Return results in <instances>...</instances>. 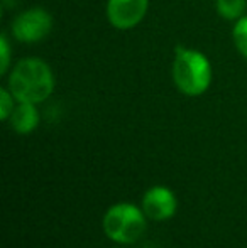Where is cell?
<instances>
[{"instance_id": "obj_1", "label": "cell", "mask_w": 247, "mask_h": 248, "mask_svg": "<svg viewBox=\"0 0 247 248\" xmlns=\"http://www.w3.org/2000/svg\"><path fill=\"white\" fill-rule=\"evenodd\" d=\"M7 88L17 101L41 103L54 92V76L49 64L43 59H20L9 75Z\"/></svg>"}, {"instance_id": "obj_2", "label": "cell", "mask_w": 247, "mask_h": 248, "mask_svg": "<svg viewBox=\"0 0 247 248\" xmlns=\"http://www.w3.org/2000/svg\"><path fill=\"white\" fill-rule=\"evenodd\" d=\"M173 83L186 96H200L210 88L212 64L203 52L178 46L173 61Z\"/></svg>"}, {"instance_id": "obj_3", "label": "cell", "mask_w": 247, "mask_h": 248, "mask_svg": "<svg viewBox=\"0 0 247 248\" xmlns=\"http://www.w3.org/2000/svg\"><path fill=\"white\" fill-rule=\"evenodd\" d=\"M103 233L119 245L135 243L148 228V216L131 202H119L107 209L103 215Z\"/></svg>"}, {"instance_id": "obj_4", "label": "cell", "mask_w": 247, "mask_h": 248, "mask_svg": "<svg viewBox=\"0 0 247 248\" xmlns=\"http://www.w3.org/2000/svg\"><path fill=\"white\" fill-rule=\"evenodd\" d=\"M51 31H53V17L41 7L24 10L12 22V34L19 43H39L49 36Z\"/></svg>"}, {"instance_id": "obj_5", "label": "cell", "mask_w": 247, "mask_h": 248, "mask_svg": "<svg viewBox=\"0 0 247 248\" xmlns=\"http://www.w3.org/2000/svg\"><path fill=\"white\" fill-rule=\"evenodd\" d=\"M149 9V0H107V19L115 29L139 26Z\"/></svg>"}, {"instance_id": "obj_6", "label": "cell", "mask_w": 247, "mask_h": 248, "mask_svg": "<svg viewBox=\"0 0 247 248\" xmlns=\"http://www.w3.org/2000/svg\"><path fill=\"white\" fill-rule=\"evenodd\" d=\"M142 209L152 221H166L173 218L178 209V199L175 193L165 186H154L146 191L142 198Z\"/></svg>"}, {"instance_id": "obj_7", "label": "cell", "mask_w": 247, "mask_h": 248, "mask_svg": "<svg viewBox=\"0 0 247 248\" xmlns=\"http://www.w3.org/2000/svg\"><path fill=\"white\" fill-rule=\"evenodd\" d=\"M9 122L14 130L20 135H27L31 132H34L37 128V125H39V111L36 108V103L17 101Z\"/></svg>"}, {"instance_id": "obj_8", "label": "cell", "mask_w": 247, "mask_h": 248, "mask_svg": "<svg viewBox=\"0 0 247 248\" xmlns=\"http://www.w3.org/2000/svg\"><path fill=\"white\" fill-rule=\"evenodd\" d=\"M247 0H215V9L225 20H239L246 12Z\"/></svg>"}, {"instance_id": "obj_9", "label": "cell", "mask_w": 247, "mask_h": 248, "mask_svg": "<svg viewBox=\"0 0 247 248\" xmlns=\"http://www.w3.org/2000/svg\"><path fill=\"white\" fill-rule=\"evenodd\" d=\"M232 37H234V44L237 51L244 58H247V16H242L239 20H235Z\"/></svg>"}, {"instance_id": "obj_10", "label": "cell", "mask_w": 247, "mask_h": 248, "mask_svg": "<svg viewBox=\"0 0 247 248\" xmlns=\"http://www.w3.org/2000/svg\"><path fill=\"white\" fill-rule=\"evenodd\" d=\"M14 101H17V100L14 98V95L10 93L9 88L0 90V118H2L3 122H9L10 115H12L14 108H16Z\"/></svg>"}, {"instance_id": "obj_11", "label": "cell", "mask_w": 247, "mask_h": 248, "mask_svg": "<svg viewBox=\"0 0 247 248\" xmlns=\"http://www.w3.org/2000/svg\"><path fill=\"white\" fill-rule=\"evenodd\" d=\"M0 46H2V64H0V73L5 75L7 69H9L10 64V49H9V41H7L5 36L0 37Z\"/></svg>"}]
</instances>
